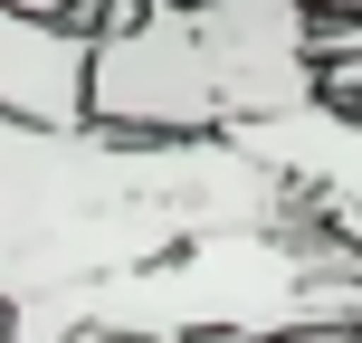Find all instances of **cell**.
<instances>
[{
    "label": "cell",
    "mask_w": 362,
    "mask_h": 343,
    "mask_svg": "<svg viewBox=\"0 0 362 343\" xmlns=\"http://www.w3.org/2000/svg\"><path fill=\"white\" fill-rule=\"evenodd\" d=\"M19 10H57V19H76V10H86V0H19Z\"/></svg>",
    "instance_id": "cell-5"
},
{
    "label": "cell",
    "mask_w": 362,
    "mask_h": 343,
    "mask_svg": "<svg viewBox=\"0 0 362 343\" xmlns=\"http://www.w3.org/2000/svg\"><path fill=\"white\" fill-rule=\"evenodd\" d=\"M0 343H10V306H0Z\"/></svg>",
    "instance_id": "cell-7"
},
{
    "label": "cell",
    "mask_w": 362,
    "mask_h": 343,
    "mask_svg": "<svg viewBox=\"0 0 362 343\" xmlns=\"http://www.w3.org/2000/svg\"><path fill=\"white\" fill-rule=\"evenodd\" d=\"M238 134H248L276 172L305 181V191L325 200V219L353 238V257H362V115H344L334 95H305V105L257 115V124H238Z\"/></svg>",
    "instance_id": "cell-3"
},
{
    "label": "cell",
    "mask_w": 362,
    "mask_h": 343,
    "mask_svg": "<svg viewBox=\"0 0 362 343\" xmlns=\"http://www.w3.org/2000/svg\"><path fill=\"white\" fill-rule=\"evenodd\" d=\"M276 343H344V334H276Z\"/></svg>",
    "instance_id": "cell-6"
},
{
    "label": "cell",
    "mask_w": 362,
    "mask_h": 343,
    "mask_svg": "<svg viewBox=\"0 0 362 343\" xmlns=\"http://www.w3.org/2000/svg\"><path fill=\"white\" fill-rule=\"evenodd\" d=\"M86 67H95V29L57 10H19L0 0V105L29 124H76L86 115Z\"/></svg>",
    "instance_id": "cell-4"
},
{
    "label": "cell",
    "mask_w": 362,
    "mask_h": 343,
    "mask_svg": "<svg viewBox=\"0 0 362 343\" xmlns=\"http://www.w3.org/2000/svg\"><path fill=\"white\" fill-rule=\"evenodd\" d=\"M325 219L248 134H144V124H29L0 105V306L10 343H67L105 286L163 267L219 229Z\"/></svg>",
    "instance_id": "cell-1"
},
{
    "label": "cell",
    "mask_w": 362,
    "mask_h": 343,
    "mask_svg": "<svg viewBox=\"0 0 362 343\" xmlns=\"http://www.w3.org/2000/svg\"><path fill=\"white\" fill-rule=\"evenodd\" d=\"M305 95H325L315 0H144L86 67V115L144 134H238Z\"/></svg>",
    "instance_id": "cell-2"
}]
</instances>
